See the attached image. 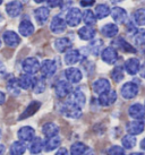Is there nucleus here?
Instances as JSON below:
<instances>
[{
	"label": "nucleus",
	"instance_id": "f257e3e1",
	"mask_svg": "<svg viewBox=\"0 0 145 155\" xmlns=\"http://www.w3.org/2000/svg\"><path fill=\"white\" fill-rule=\"evenodd\" d=\"M23 70L29 75H34L40 70V62L36 58H26L22 64Z\"/></svg>",
	"mask_w": 145,
	"mask_h": 155
},
{
	"label": "nucleus",
	"instance_id": "f03ea898",
	"mask_svg": "<svg viewBox=\"0 0 145 155\" xmlns=\"http://www.w3.org/2000/svg\"><path fill=\"white\" fill-rule=\"evenodd\" d=\"M61 111L66 117L68 118H72V119H77L82 116V108L77 107L75 104L70 103V102H67L62 105V109Z\"/></svg>",
	"mask_w": 145,
	"mask_h": 155
},
{
	"label": "nucleus",
	"instance_id": "7ed1b4c3",
	"mask_svg": "<svg viewBox=\"0 0 145 155\" xmlns=\"http://www.w3.org/2000/svg\"><path fill=\"white\" fill-rule=\"evenodd\" d=\"M82 21V12L78 8H72L67 13L66 16V24L72 27H76L79 25Z\"/></svg>",
	"mask_w": 145,
	"mask_h": 155
},
{
	"label": "nucleus",
	"instance_id": "20e7f679",
	"mask_svg": "<svg viewBox=\"0 0 145 155\" xmlns=\"http://www.w3.org/2000/svg\"><path fill=\"white\" fill-rule=\"evenodd\" d=\"M137 93H138V86L133 82L126 83L124 86L121 87V95L126 100L134 99L137 95Z\"/></svg>",
	"mask_w": 145,
	"mask_h": 155
},
{
	"label": "nucleus",
	"instance_id": "39448f33",
	"mask_svg": "<svg viewBox=\"0 0 145 155\" xmlns=\"http://www.w3.org/2000/svg\"><path fill=\"white\" fill-rule=\"evenodd\" d=\"M57 70V65L53 60H44L40 65V71L42 74L43 77H51L52 75H55Z\"/></svg>",
	"mask_w": 145,
	"mask_h": 155
},
{
	"label": "nucleus",
	"instance_id": "423d86ee",
	"mask_svg": "<svg viewBox=\"0 0 145 155\" xmlns=\"http://www.w3.org/2000/svg\"><path fill=\"white\" fill-rule=\"evenodd\" d=\"M56 94L58 97H66L67 95H69L72 93V85L70 83L66 82V81H60V82L57 83V85L55 87Z\"/></svg>",
	"mask_w": 145,
	"mask_h": 155
},
{
	"label": "nucleus",
	"instance_id": "0eeeda50",
	"mask_svg": "<svg viewBox=\"0 0 145 155\" xmlns=\"http://www.w3.org/2000/svg\"><path fill=\"white\" fill-rule=\"evenodd\" d=\"M66 26H67V24H66V21L64 18H61L60 16H55L52 18L51 24H50V30L55 34H60V33L65 32Z\"/></svg>",
	"mask_w": 145,
	"mask_h": 155
},
{
	"label": "nucleus",
	"instance_id": "6e6552de",
	"mask_svg": "<svg viewBox=\"0 0 145 155\" xmlns=\"http://www.w3.org/2000/svg\"><path fill=\"white\" fill-rule=\"evenodd\" d=\"M101 58H102V60L104 61V62H107L109 65H112V64H115L116 61H117V59H118V52H117V50H116L115 48L108 47L102 51Z\"/></svg>",
	"mask_w": 145,
	"mask_h": 155
},
{
	"label": "nucleus",
	"instance_id": "1a4fd4ad",
	"mask_svg": "<svg viewBox=\"0 0 145 155\" xmlns=\"http://www.w3.org/2000/svg\"><path fill=\"white\" fill-rule=\"evenodd\" d=\"M19 140L23 143L25 142H31L35 136V131L32 127H29V126H25V127H22L21 129L18 130L17 134Z\"/></svg>",
	"mask_w": 145,
	"mask_h": 155
},
{
	"label": "nucleus",
	"instance_id": "9d476101",
	"mask_svg": "<svg viewBox=\"0 0 145 155\" xmlns=\"http://www.w3.org/2000/svg\"><path fill=\"white\" fill-rule=\"evenodd\" d=\"M116 99H117V94H116L115 91H107L102 94H100L99 96V102L101 105L103 107H108V105H111L112 103H115Z\"/></svg>",
	"mask_w": 145,
	"mask_h": 155
},
{
	"label": "nucleus",
	"instance_id": "9b49d317",
	"mask_svg": "<svg viewBox=\"0 0 145 155\" xmlns=\"http://www.w3.org/2000/svg\"><path fill=\"white\" fill-rule=\"evenodd\" d=\"M65 76H66V78L68 79V82L72 83V84L79 83L82 81V77H83L81 70H79V69H77V68H74V67L66 69V71H65Z\"/></svg>",
	"mask_w": 145,
	"mask_h": 155
},
{
	"label": "nucleus",
	"instance_id": "f8f14e48",
	"mask_svg": "<svg viewBox=\"0 0 145 155\" xmlns=\"http://www.w3.org/2000/svg\"><path fill=\"white\" fill-rule=\"evenodd\" d=\"M22 10H23V5H22L21 1H17V0L12 1V2H9L6 6V12L12 17H17V16H19Z\"/></svg>",
	"mask_w": 145,
	"mask_h": 155
},
{
	"label": "nucleus",
	"instance_id": "ddd939ff",
	"mask_svg": "<svg viewBox=\"0 0 145 155\" xmlns=\"http://www.w3.org/2000/svg\"><path fill=\"white\" fill-rule=\"evenodd\" d=\"M110 13L112 18H113V21L117 24H124L127 21V12L124 8H121V7H115Z\"/></svg>",
	"mask_w": 145,
	"mask_h": 155
},
{
	"label": "nucleus",
	"instance_id": "4468645a",
	"mask_svg": "<svg viewBox=\"0 0 145 155\" xmlns=\"http://www.w3.org/2000/svg\"><path fill=\"white\" fill-rule=\"evenodd\" d=\"M68 102L75 104V105L79 107V108H83V107H84V104H85V102H86L85 95H84V93H82L81 91H75V92H72V93L69 94Z\"/></svg>",
	"mask_w": 145,
	"mask_h": 155
},
{
	"label": "nucleus",
	"instance_id": "2eb2a0df",
	"mask_svg": "<svg viewBox=\"0 0 145 155\" xmlns=\"http://www.w3.org/2000/svg\"><path fill=\"white\" fill-rule=\"evenodd\" d=\"M4 41L8 47L15 48L19 44L21 39H19V36L14 31H7V32L4 33Z\"/></svg>",
	"mask_w": 145,
	"mask_h": 155
},
{
	"label": "nucleus",
	"instance_id": "dca6fc26",
	"mask_svg": "<svg viewBox=\"0 0 145 155\" xmlns=\"http://www.w3.org/2000/svg\"><path fill=\"white\" fill-rule=\"evenodd\" d=\"M129 116L132 117L133 119L135 120H141L145 117V108L140 103L133 104L132 107L129 108Z\"/></svg>",
	"mask_w": 145,
	"mask_h": 155
},
{
	"label": "nucleus",
	"instance_id": "f3484780",
	"mask_svg": "<svg viewBox=\"0 0 145 155\" xmlns=\"http://www.w3.org/2000/svg\"><path fill=\"white\" fill-rule=\"evenodd\" d=\"M49 15H50V10L47 8V7H40L34 12V17L35 21L38 22L39 25H43L46 24V22L49 18Z\"/></svg>",
	"mask_w": 145,
	"mask_h": 155
},
{
	"label": "nucleus",
	"instance_id": "a211bd4d",
	"mask_svg": "<svg viewBox=\"0 0 145 155\" xmlns=\"http://www.w3.org/2000/svg\"><path fill=\"white\" fill-rule=\"evenodd\" d=\"M140 67H141V64L137 58H130L125 62V70L129 75H136L140 70Z\"/></svg>",
	"mask_w": 145,
	"mask_h": 155
},
{
	"label": "nucleus",
	"instance_id": "6ab92c4d",
	"mask_svg": "<svg viewBox=\"0 0 145 155\" xmlns=\"http://www.w3.org/2000/svg\"><path fill=\"white\" fill-rule=\"evenodd\" d=\"M110 90V83L106 78H100L93 84V91L96 94H102L104 92Z\"/></svg>",
	"mask_w": 145,
	"mask_h": 155
},
{
	"label": "nucleus",
	"instance_id": "aec40b11",
	"mask_svg": "<svg viewBox=\"0 0 145 155\" xmlns=\"http://www.w3.org/2000/svg\"><path fill=\"white\" fill-rule=\"evenodd\" d=\"M81 59V52L78 50H75V49H69L68 51H66V54H65V62L67 65H75L77 64Z\"/></svg>",
	"mask_w": 145,
	"mask_h": 155
},
{
	"label": "nucleus",
	"instance_id": "412c9836",
	"mask_svg": "<svg viewBox=\"0 0 145 155\" xmlns=\"http://www.w3.org/2000/svg\"><path fill=\"white\" fill-rule=\"evenodd\" d=\"M34 82L35 78H33L32 75H29V74L22 75L21 77L17 79L18 86H19V88H23V90H30L31 87H33Z\"/></svg>",
	"mask_w": 145,
	"mask_h": 155
},
{
	"label": "nucleus",
	"instance_id": "4be33fe9",
	"mask_svg": "<svg viewBox=\"0 0 145 155\" xmlns=\"http://www.w3.org/2000/svg\"><path fill=\"white\" fill-rule=\"evenodd\" d=\"M144 124L140 120H135V121H132V122H129L127 124V133L130 134V135H140V134L143 133V130H144Z\"/></svg>",
	"mask_w": 145,
	"mask_h": 155
},
{
	"label": "nucleus",
	"instance_id": "5701e85b",
	"mask_svg": "<svg viewBox=\"0 0 145 155\" xmlns=\"http://www.w3.org/2000/svg\"><path fill=\"white\" fill-rule=\"evenodd\" d=\"M96 34V31L94 30L92 26H83L81 30L78 31V36L84 41H90L93 40Z\"/></svg>",
	"mask_w": 145,
	"mask_h": 155
},
{
	"label": "nucleus",
	"instance_id": "b1692460",
	"mask_svg": "<svg viewBox=\"0 0 145 155\" xmlns=\"http://www.w3.org/2000/svg\"><path fill=\"white\" fill-rule=\"evenodd\" d=\"M55 48L58 52H66L72 49V42L68 38H60L55 41Z\"/></svg>",
	"mask_w": 145,
	"mask_h": 155
},
{
	"label": "nucleus",
	"instance_id": "393cba45",
	"mask_svg": "<svg viewBox=\"0 0 145 155\" xmlns=\"http://www.w3.org/2000/svg\"><path fill=\"white\" fill-rule=\"evenodd\" d=\"M42 133L47 138L53 137V136H57L59 133V127L53 122H48L42 127Z\"/></svg>",
	"mask_w": 145,
	"mask_h": 155
},
{
	"label": "nucleus",
	"instance_id": "a878e982",
	"mask_svg": "<svg viewBox=\"0 0 145 155\" xmlns=\"http://www.w3.org/2000/svg\"><path fill=\"white\" fill-rule=\"evenodd\" d=\"M118 32H119L118 26L115 25V24H112V23L106 24V25L101 28V33H102L106 38H115L116 35L118 34Z\"/></svg>",
	"mask_w": 145,
	"mask_h": 155
},
{
	"label": "nucleus",
	"instance_id": "bb28decb",
	"mask_svg": "<svg viewBox=\"0 0 145 155\" xmlns=\"http://www.w3.org/2000/svg\"><path fill=\"white\" fill-rule=\"evenodd\" d=\"M34 32V26L33 24L30 22V21H23L19 25V33H21L23 36H30L31 34H33Z\"/></svg>",
	"mask_w": 145,
	"mask_h": 155
},
{
	"label": "nucleus",
	"instance_id": "cd10ccee",
	"mask_svg": "<svg viewBox=\"0 0 145 155\" xmlns=\"http://www.w3.org/2000/svg\"><path fill=\"white\" fill-rule=\"evenodd\" d=\"M113 44H115L118 49H120V50H124L125 52H129V53H134V52H135V49H134L129 43H127V42L125 41L124 38H118V39H116L115 41H113Z\"/></svg>",
	"mask_w": 145,
	"mask_h": 155
},
{
	"label": "nucleus",
	"instance_id": "c85d7f7f",
	"mask_svg": "<svg viewBox=\"0 0 145 155\" xmlns=\"http://www.w3.org/2000/svg\"><path fill=\"white\" fill-rule=\"evenodd\" d=\"M40 105H41V103H40V102H36V101L32 102V103L27 107V109H26L25 111L22 113V116L19 117V120H22V119H25V118H29V117H31V116H33L35 112L40 109Z\"/></svg>",
	"mask_w": 145,
	"mask_h": 155
},
{
	"label": "nucleus",
	"instance_id": "c756f323",
	"mask_svg": "<svg viewBox=\"0 0 145 155\" xmlns=\"http://www.w3.org/2000/svg\"><path fill=\"white\" fill-rule=\"evenodd\" d=\"M60 143H61L60 138L58 137V136H53V137L48 138V140L44 143L43 148H46V151L47 152H51V151H53V150H56V148H58V147H59Z\"/></svg>",
	"mask_w": 145,
	"mask_h": 155
},
{
	"label": "nucleus",
	"instance_id": "7c9ffc66",
	"mask_svg": "<svg viewBox=\"0 0 145 155\" xmlns=\"http://www.w3.org/2000/svg\"><path fill=\"white\" fill-rule=\"evenodd\" d=\"M31 146H30V152L32 154H39L41 153L43 150V146H44V143L42 142V139L40 137L33 138L31 140Z\"/></svg>",
	"mask_w": 145,
	"mask_h": 155
},
{
	"label": "nucleus",
	"instance_id": "2f4dec72",
	"mask_svg": "<svg viewBox=\"0 0 145 155\" xmlns=\"http://www.w3.org/2000/svg\"><path fill=\"white\" fill-rule=\"evenodd\" d=\"M26 151V146L23 144V142H15L12 144L9 148L10 155H23Z\"/></svg>",
	"mask_w": 145,
	"mask_h": 155
},
{
	"label": "nucleus",
	"instance_id": "473e14b6",
	"mask_svg": "<svg viewBox=\"0 0 145 155\" xmlns=\"http://www.w3.org/2000/svg\"><path fill=\"white\" fill-rule=\"evenodd\" d=\"M110 8H109V6L104 4H101V5H98L96 6V8H95V16L96 18L99 19H103V18H106L110 14Z\"/></svg>",
	"mask_w": 145,
	"mask_h": 155
},
{
	"label": "nucleus",
	"instance_id": "72a5a7b5",
	"mask_svg": "<svg viewBox=\"0 0 145 155\" xmlns=\"http://www.w3.org/2000/svg\"><path fill=\"white\" fill-rule=\"evenodd\" d=\"M82 18H83V22L85 23L87 26H93L96 23V16H95V14L92 10H90V9H87V10H85L83 13Z\"/></svg>",
	"mask_w": 145,
	"mask_h": 155
},
{
	"label": "nucleus",
	"instance_id": "f704fd0d",
	"mask_svg": "<svg viewBox=\"0 0 145 155\" xmlns=\"http://www.w3.org/2000/svg\"><path fill=\"white\" fill-rule=\"evenodd\" d=\"M134 22L138 26L145 25V8L137 9L134 13Z\"/></svg>",
	"mask_w": 145,
	"mask_h": 155
},
{
	"label": "nucleus",
	"instance_id": "c9c22d12",
	"mask_svg": "<svg viewBox=\"0 0 145 155\" xmlns=\"http://www.w3.org/2000/svg\"><path fill=\"white\" fill-rule=\"evenodd\" d=\"M87 150V147L83 143H75L70 147V155H82Z\"/></svg>",
	"mask_w": 145,
	"mask_h": 155
},
{
	"label": "nucleus",
	"instance_id": "e433bc0d",
	"mask_svg": "<svg viewBox=\"0 0 145 155\" xmlns=\"http://www.w3.org/2000/svg\"><path fill=\"white\" fill-rule=\"evenodd\" d=\"M123 146L125 148H133V147L136 145V138L134 137V135H126L124 138H123Z\"/></svg>",
	"mask_w": 145,
	"mask_h": 155
},
{
	"label": "nucleus",
	"instance_id": "4c0bfd02",
	"mask_svg": "<svg viewBox=\"0 0 145 155\" xmlns=\"http://www.w3.org/2000/svg\"><path fill=\"white\" fill-rule=\"evenodd\" d=\"M7 88H8V91L13 95L19 94V86H18L17 79H15V78L9 79L8 83H7Z\"/></svg>",
	"mask_w": 145,
	"mask_h": 155
},
{
	"label": "nucleus",
	"instance_id": "58836bf2",
	"mask_svg": "<svg viewBox=\"0 0 145 155\" xmlns=\"http://www.w3.org/2000/svg\"><path fill=\"white\" fill-rule=\"evenodd\" d=\"M111 77L112 79L115 81L116 83H119L121 82L123 79H124V70H123V67H116L113 70H112V73H111Z\"/></svg>",
	"mask_w": 145,
	"mask_h": 155
},
{
	"label": "nucleus",
	"instance_id": "ea45409f",
	"mask_svg": "<svg viewBox=\"0 0 145 155\" xmlns=\"http://www.w3.org/2000/svg\"><path fill=\"white\" fill-rule=\"evenodd\" d=\"M33 88H34V93L39 94V93H42L46 90V82L43 81L42 78H39V79H35L34 85H33Z\"/></svg>",
	"mask_w": 145,
	"mask_h": 155
},
{
	"label": "nucleus",
	"instance_id": "a19ab883",
	"mask_svg": "<svg viewBox=\"0 0 145 155\" xmlns=\"http://www.w3.org/2000/svg\"><path fill=\"white\" fill-rule=\"evenodd\" d=\"M102 45H103L102 40H95V41H93V42H91V44H90L91 52L96 56L99 52H100V49L102 48Z\"/></svg>",
	"mask_w": 145,
	"mask_h": 155
},
{
	"label": "nucleus",
	"instance_id": "79ce46f5",
	"mask_svg": "<svg viewBox=\"0 0 145 155\" xmlns=\"http://www.w3.org/2000/svg\"><path fill=\"white\" fill-rule=\"evenodd\" d=\"M134 41L137 45H144L145 44V30L138 31L134 38Z\"/></svg>",
	"mask_w": 145,
	"mask_h": 155
},
{
	"label": "nucleus",
	"instance_id": "37998d69",
	"mask_svg": "<svg viewBox=\"0 0 145 155\" xmlns=\"http://www.w3.org/2000/svg\"><path fill=\"white\" fill-rule=\"evenodd\" d=\"M108 155H125V150L120 146H112L107 151Z\"/></svg>",
	"mask_w": 145,
	"mask_h": 155
},
{
	"label": "nucleus",
	"instance_id": "c03bdc74",
	"mask_svg": "<svg viewBox=\"0 0 145 155\" xmlns=\"http://www.w3.org/2000/svg\"><path fill=\"white\" fill-rule=\"evenodd\" d=\"M64 0H48V6L51 8H58L60 6H62Z\"/></svg>",
	"mask_w": 145,
	"mask_h": 155
},
{
	"label": "nucleus",
	"instance_id": "a18cd8bd",
	"mask_svg": "<svg viewBox=\"0 0 145 155\" xmlns=\"http://www.w3.org/2000/svg\"><path fill=\"white\" fill-rule=\"evenodd\" d=\"M94 2H92V1H87V0H81V6H83V7H90V6H92Z\"/></svg>",
	"mask_w": 145,
	"mask_h": 155
},
{
	"label": "nucleus",
	"instance_id": "49530a36",
	"mask_svg": "<svg viewBox=\"0 0 145 155\" xmlns=\"http://www.w3.org/2000/svg\"><path fill=\"white\" fill-rule=\"evenodd\" d=\"M56 155H68V151L66 148H60L58 150V152L56 153Z\"/></svg>",
	"mask_w": 145,
	"mask_h": 155
},
{
	"label": "nucleus",
	"instance_id": "de8ad7c7",
	"mask_svg": "<svg viewBox=\"0 0 145 155\" xmlns=\"http://www.w3.org/2000/svg\"><path fill=\"white\" fill-rule=\"evenodd\" d=\"M138 71H140V74H141L142 77L145 78V62L141 66V67H140V70H138Z\"/></svg>",
	"mask_w": 145,
	"mask_h": 155
},
{
	"label": "nucleus",
	"instance_id": "09e8293b",
	"mask_svg": "<svg viewBox=\"0 0 145 155\" xmlns=\"http://www.w3.org/2000/svg\"><path fill=\"white\" fill-rule=\"evenodd\" d=\"M5 101H6V95H5V93L0 92V105H1V104H4Z\"/></svg>",
	"mask_w": 145,
	"mask_h": 155
},
{
	"label": "nucleus",
	"instance_id": "8fccbe9b",
	"mask_svg": "<svg viewBox=\"0 0 145 155\" xmlns=\"http://www.w3.org/2000/svg\"><path fill=\"white\" fill-rule=\"evenodd\" d=\"M5 152H6V147H5L4 145H1V144H0V155H4Z\"/></svg>",
	"mask_w": 145,
	"mask_h": 155
},
{
	"label": "nucleus",
	"instance_id": "3c124183",
	"mask_svg": "<svg viewBox=\"0 0 145 155\" xmlns=\"http://www.w3.org/2000/svg\"><path fill=\"white\" fill-rule=\"evenodd\" d=\"M141 147L143 148V150H145V138L142 140V143H141Z\"/></svg>",
	"mask_w": 145,
	"mask_h": 155
},
{
	"label": "nucleus",
	"instance_id": "603ef678",
	"mask_svg": "<svg viewBox=\"0 0 145 155\" xmlns=\"http://www.w3.org/2000/svg\"><path fill=\"white\" fill-rule=\"evenodd\" d=\"M36 4H41V2H43V1H46V0H34Z\"/></svg>",
	"mask_w": 145,
	"mask_h": 155
},
{
	"label": "nucleus",
	"instance_id": "864d4df0",
	"mask_svg": "<svg viewBox=\"0 0 145 155\" xmlns=\"http://www.w3.org/2000/svg\"><path fill=\"white\" fill-rule=\"evenodd\" d=\"M130 155H144L143 153H133V154H130Z\"/></svg>",
	"mask_w": 145,
	"mask_h": 155
},
{
	"label": "nucleus",
	"instance_id": "5fc2aeb1",
	"mask_svg": "<svg viewBox=\"0 0 145 155\" xmlns=\"http://www.w3.org/2000/svg\"><path fill=\"white\" fill-rule=\"evenodd\" d=\"M87 1H92V2H94V1H95V0H87Z\"/></svg>",
	"mask_w": 145,
	"mask_h": 155
},
{
	"label": "nucleus",
	"instance_id": "6e6d98bb",
	"mask_svg": "<svg viewBox=\"0 0 145 155\" xmlns=\"http://www.w3.org/2000/svg\"><path fill=\"white\" fill-rule=\"evenodd\" d=\"M1 4H2V0H0V5H1Z\"/></svg>",
	"mask_w": 145,
	"mask_h": 155
},
{
	"label": "nucleus",
	"instance_id": "4d7b16f0",
	"mask_svg": "<svg viewBox=\"0 0 145 155\" xmlns=\"http://www.w3.org/2000/svg\"><path fill=\"white\" fill-rule=\"evenodd\" d=\"M0 138H1V130H0Z\"/></svg>",
	"mask_w": 145,
	"mask_h": 155
},
{
	"label": "nucleus",
	"instance_id": "13d9d810",
	"mask_svg": "<svg viewBox=\"0 0 145 155\" xmlns=\"http://www.w3.org/2000/svg\"><path fill=\"white\" fill-rule=\"evenodd\" d=\"M0 47H1V40H0Z\"/></svg>",
	"mask_w": 145,
	"mask_h": 155
},
{
	"label": "nucleus",
	"instance_id": "bf43d9fd",
	"mask_svg": "<svg viewBox=\"0 0 145 155\" xmlns=\"http://www.w3.org/2000/svg\"><path fill=\"white\" fill-rule=\"evenodd\" d=\"M144 108H145V107H144Z\"/></svg>",
	"mask_w": 145,
	"mask_h": 155
}]
</instances>
